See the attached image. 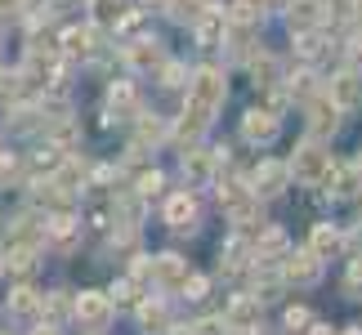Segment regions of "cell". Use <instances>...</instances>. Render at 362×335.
I'll list each match as a JSON object with an SVG mask.
<instances>
[{
    "mask_svg": "<svg viewBox=\"0 0 362 335\" xmlns=\"http://www.w3.org/2000/svg\"><path fill=\"white\" fill-rule=\"evenodd\" d=\"M273 76H277L273 59H269V54H259V59H255V86H273Z\"/></svg>",
    "mask_w": 362,
    "mask_h": 335,
    "instance_id": "obj_29",
    "label": "cell"
},
{
    "mask_svg": "<svg viewBox=\"0 0 362 335\" xmlns=\"http://www.w3.org/2000/svg\"><path fill=\"white\" fill-rule=\"evenodd\" d=\"M184 295H188V300H206V277L188 273V282H184Z\"/></svg>",
    "mask_w": 362,
    "mask_h": 335,
    "instance_id": "obj_35",
    "label": "cell"
},
{
    "mask_svg": "<svg viewBox=\"0 0 362 335\" xmlns=\"http://www.w3.org/2000/svg\"><path fill=\"white\" fill-rule=\"evenodd\" d=\"M349 290H362V259H354V269H349Z\"/></svg>",
    "mask_w": 362,
    "mask_h": 335,
    "instance_id": "obj_42",
    "label": "cell"
},
{
    "mask_svg": "<svg viewBox=\"0 0 362 335\" xmlns=\"http://www.w3.org/2000/svg\"><path fill=\"white\" fill-rule=\"evenodd\" d=\"M192 335H233V331H228V322H224V317H206V322H197V327H192Z\"/></svg>",
    "mask_w": 362,
    "mask_h": 335,
    "instance_id": "obj_31",
    "label": "cell"
},
{
    "mask_svg": "<svg viewBox=\"0 0 362 335\" xmlns=\"http://www.w3.org/2000/svg\"><path fill=\"white\" fill-rule=\"evenodd\" d=\"M90 32H81V27H67L63 32V54L67 59H86V54H94V45H90Z\"/></svg>",
    "mask_w": 362,
    "mask_h": 335,
    "instance_id": "obj_18",
    "label": "cell"
},
{
    "mask_svg": "<svg viewBox=\"0 0 362 335\" xmlns=\"http://www.w3.org/2000/svg\"><path fill=\"white\" fill-rule=\"evenodd\" d=\"M40 309H49V317H63V313H67V300H63V295H49Z\"/></svg>",
    "mask_w": 362,
    "mask_h": 335,
    "instance_id": "obj_41",
    "label": "cell"
},
{
    "mask_svg": "<svg viewBox=\"0 0 362 335\" xmlns=\"http://www.w3.org/2000/svg\"><path fill=\"white\" fill-rule=\"evenodd\" d=\"M40 9H45V0H40Z\"/></svg>",
    "mask_w": 362,
    "mask_h": 335,
    "instance_id": "obj_48",
    "label": "cell"
},
{
    "mask_svg": "<svg viewBox=\"0 0 362 335\" xmlns=\"http://www.w3.org/2000/svg\"><path fill=\"white\" fill-rule=\"evenodd\" d=\"M170 13H175L179 23H184V18H188V23H197L206 9H202V0H170Z\"/></svg>",
    "mask_w": 362,
    "mask_h": 335,
    "instance_id": "obj_26",
    "label": "cell"
},
{
    "mask_svg": "<svg viewBox=\"0 0 362 335\" xmlns=\"http://www.w3.org/2000/svg\"><path fill=\"white\" fill-rule=\"evenodd\" d=\"M336 112H340V103L331 99V94H327V99H313V103H309V130H313V134L336 130V121H340Z\"/></svg>",
    "mask_w": 362,
    "mask_h": 335,
    "instance_id": "obj_13",
    "label": "cell"
},
{
    "mask_svg": "<svg viewBox=\"0 0 362 335\" xmlns=\"http://www.w3.org/2000/svg\"><path fill=\"white\" fill-rule=\"evenodd\" d=\"M327 13H331V18H354V0H327Z\"/></svg>",
    "mask_w": 362,
    "mask_h": 335,
    "instance_id": "obj_37",
    "label": "cell"
},
{
    "mask_svg": "<svg viewBox=\"0 0 362 335\" xmlns=\"http://www.w3.org/2000/svg\"><path fill=\"white\" fill-rule=\"evenodd\" d=\"M76 317H81L86 327L99 331V327L112 322V300H107L103 290H81V295H76Z\"/></svg>",
    "mask_w": 362,
    "mask_h": 335,
    "instance_id": "obj_4",
    "label": "cell"
},
{
    "mask_svg": "<svg viewBox=\"0 0 362 335\" xmlns=\"http://www.w3.org/2000/svg\"><path fill=\"white\" fill-rule=\"evenodd\" d=\"M206 121H211V107H202V103H192V99H188L184 121L175 125V139H184V143H197L202 130H206Z\"/></svg>",
    "mask_w": 362,
    "mask_h": 335,
    "instance_id": "obj_11",
    "label": "cell"
},
{
    "mask_svg": "<svg viewBox=\"0 0 362 335\" xmlns=\"http://www.w3.org/2000/svg\"><path fill=\"white\" fill-rule=\"evenodd\" d=\"M286 18H291V27H296V32H309V27L322 18V0H291Z\"/></svg>",
    "mask_w": 362,
    "mask_h": 335,
    "instance_id": "obj_15",
    "label": "cell"
},
{
    "mask_svg": "<svg viewBox=\"0 0 362 335\" xmlns=\"http://www.w3.org/2000/svg\"><path fill=\"white\" fill-rule=\"evenodd\" d=\"M125 63L139 67V72H152V67H161V45L157 40H130L125 45Z\"/></svg>",
    "mask_w": 362,
    "mask_h": 335,
    "instance_id": "obj_12",
    "label": "cell"
},
{
    "mask_svg": "<svg viewBox=\"0 0 362 335\" xmlns=\"http://www.w3.org/2000/svg\"><path fill=\"white\" fill-rule=\"evenodd\" d=\"M36 335H59V331H54V327H40V331H36Z\"/></svg>",
    "mask_w": 362,
    "mask_h": 335,
    "instance_id": "obj_45",
    "label": "cell"
},
{
    "mask_svg": "<svg viewBox=\"0 0 362 335\" xmlns=\"http://www.w3.org/2000/svg\"><path fill=\"white\" fill-rule=\"evenodd\" d=\"M157 282L184 286V282H188V264L179 259V255H157Z\"/></svg>",
    "mask_w": 362,
    "mask_h": 335,
    "instance_id": "obj_17",
    "label": "cell"
},
{
    "mask_svg": "<svg viewBox=\"0 0 362 335\" xmlns=\"http://www.w3.org/2000/svg\"><path fill=\"white\" fill-rule=\"evenodd\" d=\"M130 107H134V90L125 86V81H121V86H112V90H107V117H125Z\"/></svg>",
    "mask_w": 362,
    "mask_h": 335,
    "instance_id": "obj_22",
    "label": "cell"
},
{
    "mask_svg": "<svg viewBox=\"0 0 362 335\" xmlns=\"http://www.w3.org/2000/svg\"><path fill=\"white\" fill-rule=\"evenodd\" d=\"M327 184H331L336 197H354L358 184H362V165H336V170L327 175Z\"/></svg>",
    "mask_w": 362,
    "mask_h": 335,
    "instance_id": "obj_14",
    "label": "cell"
},
{
    "mask_svg": "<svg viewBox=\"0 0 362 335\" xmlns=\"http://www.w3.org/2000/svg\"><path fill=\"white\" fill-rule=\"evenodd\" d=\"M344 335H362V331H358V327H349V331H344Z\"/></svg>",
    "mask_w": 362,
    "mask_h": 335,
    "instance_id": "obj_46",
    "label": "cell"
},
{
    "mask_svg": "<svg viewBox=\"0 0 362 335\" xmlns=\"http://www.w3.org/2000/svg\"><path fill=\"white\" fill-rule=\"evenodd\" d=\"M264 5H269V0H238V13H233V18H242V23H255L259 13H264Z\"/></svg>",
    "mask_w": 362,
    "mask_h": 335,
    "instance_id": "obj_28",
    "label": "cell"
},
{
    "mask_svg": "<svg viewBox=\"0 0 362 335\" xmlns=\"http://www.w3.org/2000/svg\"><path fill=\"white\" fill-rule=\"evenodd\" d=\"M161 86H170V90L184 86V67H179V63H165V67H161Z\"/></svg>",
    "mask_w": 362,
    "mask_h": 335,
    "instance_id": "obj_36",
    "label": "cell"
},
{
    "mask_svg": "<svg viewBox=\"0 0 362 335\" xmlns=\"http://www.w3.org/2000/svg\"><path fill=\"white\" fill-rule=\"evenodd\" d=\"M23 9V0H0V18H13Z\"/></svg>",
    "mask_w": 362,
    "mask_h": 335,
    "instance_id": "obj_43",
    "label": "cell"
},
{
    "mask_svg": "<svg viewBox=\"0 0 362 335\" xmlns=\"http://www.w3.org/2000/svg\"><path fill=\"white\" fill-rule=\"evenodd\" d=\"M242 255H246L242 242H228V250H224V269H228V273H238V269H242Z\"/></svg>",
    "mask_w": 362,
    "mask_h": 335,
    "instance_id": "obj_34",
    "label": "cell"
},
{
    "mask_svg": "<svg viewBox=\"0 0 362 335\" xmlns=\"http://www.w3.org/2000/svg\"><path fill=\"white\" fill-rule=\"evenodd\" d=\"M9 269L18 273V277H27V273H32V269H36V259H32V246H13V250H9Z\"/></svg>",
    "mask_w": 362,
    "mask_h": 335,
    "instance_id": "obj_24",
    "label": "cell"
},
{
    "mask_svg": "<svg viewBox=\"0 0 362 335\" xmlns=\"http://www.w3.org/2000/svg\"><path fill=\"white\" fill-rule=\"evenodd\" d=\"M327 94H331V99H336L340 107H358V103H362V76H358L354 67H349V72L331 76V86H327Z\"/></svg>",
    "mask_w": 362,
    "mask_h": 335,
    "instance_id": "obj_7",
    "label": "cell"
},
{
    "mask_svg": "<svg viewBox=\"0 0 362 335\" xmlns=\"http://www.w3.org/2000/svg\"><path fill=\"white\" fill-rule=\"evenodd\" d=\"M148 5H152V0H148Z\"/></svg>",
    "mask_w": 362,
    "mask_h": 335,
    "instance_id": "obj_50",
    "label": "cell"
},
{
    "mask_svg": "<svg viewBox=\"0 0 362 335\" xmlns=\"http://www.w3.org/2000/svg\"><path fill=\"white\" fill-rule=\"evenodd\" d=\"M45 228H49V237H54V242H59V246H67V242H72V237H76V228H81V223H76L72 215H67V211H59L54 219H45Z\"/></svg>",
    "mask_w": 362,
    "mask_h": 335,
    "instance_id": "obj_20",
    "label": "cell"
},
{
    "mask_svg": "<svg viewBox=\"0 0 362 335\" xmlns=\"http://www.w3.org/2000/svg\"><path fill=\"white\" fill-rule=\"evenodd\" d=\"M331 170H336V161H331V152L322 143H304V148H296V157H291V175H296L300 184H327Z\"/></svg>",
    "mask_w": 362,
    "mask_h": 335,
    "instance_id": "obj_1",
    "label": "cell"
},
{
    "mask_svg": "<svg viewBox=\"0 0 362 335\" xmlns=\"http://www.w3.org/2000/svg\"><path fill=\"white\" fill-rule=\"evenodd\" d=\"M18 94V72H0V99H13Z\"/></svg>",
    "mask_w": 362,
    "mask_h": 335,
    "instance_id": "obj_39",
    "label": "cell"
},
{
    "mask_svg": "<svg viewBox=\"0 0 362 335\" xmlns=\"http://www.w3.org/2000/svg\"><path fill=\"white\" fill-rule=\"evenodd\" d=\"M304 335H336V331H331V327H322V322H313V327L304 331Z\"/></svg>",
    "mask_w": 362,
    "mask_h": 335,
    "instance_id": "obj_44",
    "label": "cell"
},
{
    "mask_svg": "<svg viewBox=\"0 0 362 335\" xmlns=\"http://www.w3.org/2000/svg\"><path fill=\"white\" fill-rule=\"evenodd\" d=\"M286 179H291V165H282V161H259V170H255V192H264V197H277V192L286 188Z\"/></svg>",
    "mask_w": 362,
    "mask_h": 335,
    "instance_id": "obj_9",
    "label": "cell"
},
{
    "mask_svg": "<svg viewBox=\"0 0 362 335\" xmlns=\"http://www.w3.org/2000/svg\"><path fill=\"white\" fill-rule=\"evenodd\" d=\"M224 322H228L233 335H255L259 331V295H238L228 304Z\"/></svg>",
    "mask_w": 362,
    "mask_h": 335,
    "instance_id": "obj_3",
    "label": "cell"
},
{
    "mask_svg": "<svg viewBox=\"0 0 362 335\" xmlns=\"http://www.w3.org/2000/svg\"><path fill=\"white\" fill-rule=\"evenodd\" d=\"M157 188H161V175H157V170H148V175H139V188H134V192H139V197H152Z\"/></svg>",
    "mask_w": 362,
    "mask_h": 335,
    "instance_id": "obj_33",
    "label": "cell"
},
{
    "mask_svg": "<svg viewBox=\"0 0 362 335\" xmlns=\"http://www.w3.org/2000/svg\"><path fill=\"white\" fill-rule=\"evenodd\" d=\"M184 170L192 179H206V175H211V157H206V152H192V157H184Z\"/></svg>",
    "mask_w": 362,
    "mask_h": 335,
    "instance_id": "obj_27",
    "label": "cell"
},
{
    "mask_svg": "<svg viewBox=\"0 0 362 335\" xmlns=\"http://www.w3.org/2000/svg\"><path fill=\"white\" fill-rule=\"evenodd\" d=\"M304 327H313V313L309 309H286V331H300L304 335Z\"/></svg>",
    "mask_w": 362,
    "mask_h": 335,
    "instance_id": "obj_30",
    "label": "cell"
},
{
    "mask_svg": "<svg viewBox=\"0 0 362 335\" xmlns=\"http://www.w3.org/2000/svg\"><path fill=\"white\" fill-rule=\"evenodd\" d=\"M188 99L202 103V107H219L228 99V86H224V72H215V67H197L192 72V86H188Z\"/></svg>",
    "mask_w": 362,
    "mask_h": 335,
    "instance_id": "obj_2",
    "label": "cell"
},
{
    "mask_svg": "<svg viewBox=\"0 0 362 335\" xmlns=\"http://www.w3.org/2000/svg\"><path fill=\"white\" fill-rule=\"evenodd\" d=\"M309 250H313V255H322V259L340 255V250H344V233L336 228V223H313V233H309Z\"/></svg>",
    "mask_w": 362,
    "mask_h": 335,
    "instance_id": "obj_8",
    "label": "cell"
},
{
    "mask_svg": "<svg viewBox=\"0 0 362 335\" xmlns=\"http://www.w3.org/2000/svg\"><path fill=\"white\" fill-rule=\"evenodd\" d=\"M49 228L45 223H36V219H13V246H36V237H45Z\"/></svg>",
    "mask_w": 362,
    "mask_h": 335,
    "instance_id": "obj_21",
    "label": "cell"
},
{
    "mask_svg": "<svg viewBox=\"0 0 362 335\" xmlns=\"http://www.w3.org/2000/svg\"><path fill=\"white\" fill-rule=\"evenodd\" d=\"M277 130H282L277 117H273V112H264V107H250L246 117H242V134L250 139V143H273Z\"/></svg>",
    "mask_w": 362,
    "mask_h": 335,
    "instance_id": "obj_6",
    "label": "cell"
},
{
    "mask_svg": "<svg viewBox=\"0 0 362 335\" xmlns=\"http://www.w3.org/2000/svg\"><path fill=\"white\" fill-rule=\"evenodd\" d=\"M282 277L296 286H313L317 277H322V255H313V250H300V255H286L282 264Z\"/></svg>",
    "mask_w": 362,
    "mask_h": 335,
    "instance_id": "obj_5",
    "label": "cell"
},
{
    "mask_svg": "<svg viewBox=\"0 0 362 335\" xmlns=\"http://www.w3.org/2000/svg\"><path fill=\"white\" fill-rule=\"evenodd\" d=\"M358 165H362V157H358Z\"/></svg>",
    "mask_w": 362,
    "mask_h": 335,
    "instance_id": "obj_49",
    "label": "cell"
},
{
    "mask_svg": "<svg viewBox=\"0 0 362 335\" xmlns=\"http://www.w3.org/2000/svg\"><path fill=\"white\" fill-rule=\"evenodd\" d=\"M300 54H304V59H317V54H322V36L304 32V36H300Z\"/></svg>",
    "mask_w": 362,
    "mask_h": 335,
    "instance_id": "obj_32",
    "label": "cell"
},
{
    "mask_svg": "<svg viewBox=\"0 0 362 335\" xmlns=\"http://www.w3.org/2000/svg\"><path fill=\"white\" fill-rule=\"evenodd\" d=\"M112 295H117V304H134V300H139V295H134V277H130V282H121Z\"/></svg>",
    "mask_w": 362,
    "mask_h": 335,
    "instance_id": "obj_40",
    "label": "cell"
},
{
    "mask_svg": "<svg viewBox=\"0 0 362 335\" xmlns=\"http://www.w3.org/2000/svg\"><path fill=\"white\" fill-rule=\"evenodd\" d=\"M0 269H5V259H0Z\"/></svg>",
    "mask_w": 362,
    "mask_h": 335,
    "instance_id": "obj_47",
    "label": "cell"
},
{
    "mask_svg": "<svg viewBox=\"0 0 362 335\" xmlns=\"http://www.w3.org/2000/svg\"><path fill=\"white\" fill-rule=\"evenodd\" d=\"M40 304H45V300H36V290H32V286H18V290L9 295V313H36Z\"/></svg>",
    "mask_w": 362,
    "mask_h": 335,
    "instance_id": "obj_23",
    "label": "cell"
},
{
    "mask_svg": "<svg viewBox=\"0 0 362 335\" xmlns=\"http://www.w3.org/2000/svg\"><path fill=\"white\" fill-rule=\"evenodd\" d=\"M277 255H286V233L282 228H264L255 237V259H277Z\"/></svg>",
    "mask_w": 362,
    "mask_h": 335,
    "instance_id": "obj_16",
    "label": "cell"
},
{
    "mask_svg": "<svg viewBox=\"0 0 362 335\" xmlns=\"http://www.w3.org/2000/svg\"><path fill=\"white\" fill-rule=\"evenodd\" d=\"M309 90H313V72H296V76H291V94H300V99H304Z\"/></svg>",
    "mask_w": 362,
    "mask_h": 335,
    "instance_id": "obj_38",
    "label": "cell"
},
{
    "mask_svg": "<svg viewBox=\"0 0 362 335\" xmlns=\"http://www.w3.org/2000/svg\"><path fill=\"white\" fill-rule=\"evenodd\" d=\"M139 322H144V331H161L165 327V309L161 304H139Z\"/></svg>",
    "mask_w": 362,
    "mask_h": 335,
    "instance_id": "obj_25",
    "label": "cell"
},
{
    "mask_svg": "<svg viewBox=\"0 0 362 335\" xmlns=\"http://www.w3.org/2000/svg\"><path fill=\"white\" fill-rule=\"evenodd\" d=\"M165 223H170V228H192V223H197V197H192V192H175V197L165 201Z\"/></svg>",
    "mask_w": 362,
    "mask_h": 335,
    "instance_id": "obj_10",
    "label": "cell"
},
{
    "mask_svg": "<svg viewBox=\"0 0 362 335\" xmlns=\"http://www.w3.org/2000/svg\"><path fill=\"white\" fill-rule=\"evenodd\" d=\"M90 18L99 27H117L125 18V9H121V0H90Z\"/></svg>",
    "mask_w": 362,
    "mask_h": 335,
    "instance_id": "obj_19",
    "label": "cell"
}]
</instances>
